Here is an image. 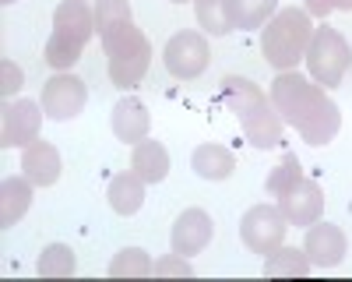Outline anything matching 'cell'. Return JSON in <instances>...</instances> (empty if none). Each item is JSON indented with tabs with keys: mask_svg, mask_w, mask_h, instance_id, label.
<instances>
[{
	"mask_svg": "<svg viewBox=\"0 0 352 282\" xmlns=\"http://www.w3.org/2000/svg\"><path fill=\"white\" fill-rule=\"evenodd\" d=\"M272 106L282 117V124L296 127L307 145H328L342 127V113L338 106L324 96L317 81L303 78L300 71H278V78L272 81Z\"/></svg>",
	"mask_w": 352,
	"mask_h": 282,
	"instance_id": "1",
	"label": "cell"
},
{
	"mask_svg": "<svg viewBox=\"0 0 352 282\" xmlns=\"http://www.w3.org/2000/svg\"><path fill=\"white\" fill-rule=\"evenodd\" d=\"M222 99L236 113V120L254 149H272L282 141V117L275 113L272 96H264L261 85H254L250 78L229 74L222 78Z\"/></svg>",
	"mask_w": 352,
	"mask_h": 282,
	"instance_id": "2",
	"label": "cell"
},
{
	"mask_svg": "<svg viewBox=\"0 0 352 282\" xmlns=\"http://www.w3.org/2000/svg\"><path fill=\"white\" fill-rule=\"evenodd\" d=\"M92 36H96V8H88L85 0H64L53 11V36L46 39L43 61L53 71H71L81 61Z\"/></svg>",
	"mask_w": 352,
	"mask_h": 282,
	"instance_id": "3",
	"label": "cell"
},
{
	"mask_svg": "<svg viewBox=\"0 0 352 282\" xmlns=\"http://www.w3.org/2000/svg\"><path fill=\"white\" fill-rule=\"evenodd\" d=\"M314 39V21L307 14V8H282L275 11V18L264 25L261 32V53L264 61L278 71H296V64L307 56V46Z\"/></svg>",
	"mask_w": 352,
	"mask_h": 282,
	"instance_id": "4",
	"label": "cell"
},
{
	"mask_svg": "<svg viewBox=\"0 0 352 282\" xmlns=\"http://www.w3.org/2000/svg\"><path fill=\"white\" fill-rule=\"evenodd\" d=\"M102 53H106L109 81L116 85V89H134L152 67V43L141 28H134V21L116 28V32H109L102 39Z\"/></svg>",
	"mask_w": 352,
	"mask_h": 282,
	"instance_id": "5",
	"label": "cell"
},
{
	"mask_svg": "<svg viewBox=\"0 0 352 282\" xmlns=\"http://www.w3.org/2000/svg\"><path fill=\"white\" fill-rule=\"evenodd\" d=\"M307 67H310V78L320 85V89H335L342 85L349 64H352V50L349 43L342 39L338 28H314V39L307 46Z\"/></svg>",
	"mask_w": 352,
	"mask_h": 282,
	"instance_id": "6",
	"label": "cell"
},
{
	"mask_svg": "<svg viewBox=\"0 0 352 282\" xmlns=\"http://www.w3.org/2000/svg\"><path fill=\"white\" fill-rule=\"evenodd\" d=\"M285 230H289L285 215H282L278 208H272V205H254V208L240 219V240H243L250 250L264 254V258H268L275 247H282Z\"/></svg>",
	"mask_w": 352,
	"mask_h": 282,
	"instance_id": "7",
	"label": "cell"
},
{
	"mask_svg": "<svg viewBox=\"0 0 352 282\" xmlns=\"http://www.w3.org/2000/svg\"><path fill=\"white\" fill-rule=\"evenodd\" d=\"M212 61V53H208V39H204L201 32H176L166 50H162V64L173 78H197L204 67H208Z\"/></svg>",
	"mask_w": 352,
	"mask_h": 282,
	"instance_id": "8",
	"label": "cell"
},
{
	"mask_svg": "<svg viewBox=\"0 0 352 282\" xmlns=\"http://www.w3.org/2000/svg\"><path fill=\"white\" fill-rule=\"evenodd\" d=\"M88 102L85 81L71 71H56L50 81H43V113L50 120H74Z\"/></svg>",
	"mask_w": 352,
	"mask_h": 282,
	"instance_id": "9",
	"label": "cell"
},
{
	"mask_svg": "<svg viewBox=\"0 0 352 282\" xmlns=\"http://www.w3.org/2000/svg\"><path fill=\"white\" fill-rule=\"evenodd\" d=\"M39 124H43V106L32 99H18V102H4L0 109V145L4 149H25L39 138Z\"/></svg>",
	"mask_w": 352,
	"mask_h": 282,
	"instance_id": "10",
	"label": "cell"
},
{
	"mask_svg": "<svg viewBox=\"0 0 352 282\" xmlns=\"http://www.w3.org/2000/svg\"><path fill=\"white\" fill-rule=\"evenodd\" d=\"M303 250H307L310 265H317V268H335V265H342V258H345L349 240H345V233L338 230L335 222H320V219H317V222L307 226Z\"/></svg>",
	"mask_w": 352,
	"mask_h": 282,
	"instance_id": "11",
	"label": "cell"
},
{
	"mask_svg": "<svg viewBox=\"0 0 352 282\" xmlns=\"http://www.w3.org/2000/svg\"><path fill=\"white\" fill-rule=\"evenodd\" d=\"M212 233H215L212 215L204 212V208H187V212L176 215L169 240H173V250H176V254L190 258V254H201L204 247L212 243Z\"/></svg>",
	"mask_w": 352,
	"mask_h": 282,
	"instance_id": "12",
	"label": "cell"
},
{
	"mask_svg": "<svg viewBox=\"0 0 352 282\" xmlns=\"http://www.w3.org/2000/svg\"><path fill=\"white\" fill-rule=\"evenodd\" d=\"M278 212L285 215L289 226H310L324 212V191L314 180H300L285 197H278Z\"/></svg>",
	"mask_w": 352,
	"mask_h": 282,
	"instance_id": "13",
	"label": "cell"
},
{
	"mask_svg": "<svg viewBox=\"0 0 352 282\" xmlns=\"http://www.w3.org/2000/svg\"><path fill=\"white\" fill-rule=\"evenodd\" d=\"M60 152H56L50 141H32V145H25L21 152V173L32 180L36 187H53L60 180Z\"/></svg>",
	"mask_w": 352,
	"mask_h": 282,
	"instance_id": "14",
	"label": "cell"
},
{
	"mask_svg": "<svg viewBox=\"0 0 352 282\" xmlns=\"http://www.w3.org/2000/svg\"><path fill=\"white\" fill-rule=\"evenodd\" d=\"M148 127H152V117L144 109L141 99L134 96H124L120 102L113 106V134L124 141V145H138V141L148 138Z\"/></svg>",
	"mask_w": 352,
	"mask_h": 282,
	"instance_id": "15",
	"label": "cell"
},
{
	"mask_svg": "<svg viewBox=\"0 0 352 282\" xmlns=\"http://www.w3.org/2000/svg\"><path fill=\"white\" fill-rule=\"evenodd\" d=\"M131 169L144 180V184H162L169 177V152L162 141H138L131 152Z\"/></svg>",
	"mask_w": 352,
	"mask_h": 282,
	"instance_id": "16",
	"label": "cell"
},
{
	"mask_svg": "<svg viewBox=\"0 0 352 282\" xmlns=\"http://www.w3.org/2000/svg\"><path fill=\"white\" fill-rule=\"evenodd\" d=\"M32 180L28 177H8L4 184H0V226L4 230H11V226L28 212V205H32Z\"/></svg>",
	"mask_w": 352,
	"mask_h": 282,
	"instance_id": "17",
	"label": "cell"
},
{
	"mask_svg": "<svg viewBox=\"0 0 352 282\" xmlns=\"http://www.w3.org/2000/svg\"><path fill=\"white\" fill-rule=\"evenodd\" d=\"M106 197H109V208L116 215H134L141 205H144V180L127 169V173H116L106 187Z\"/></svg>",
	"mask_w": 352,
	"mask_h": 282,
	"instance_id": "18",
	"label": "cell"
},
{
	"mask_svg": "<svg viewBox=\"0 0 352 282\" xmlns=\"http://www.w3.org/2000/svg\"><path fill=\"white\" fill-rule=\"evenodd\" d=\"M190 166H194V173L201 180H229L232 177V169H236V159H232L229 149L222 145H197L194 155H190Z\"/></svg>",
	"mask_w": 352,
	"mask_h": 282,
	"instance_id": "19",
	"label": "cell"
},
{
	"mask_svg": "<svg viewBox=\"0 0 352 282\" xmlns=\"http://www.w3.org/2000/svg\"><path fill=\"white\" fill-rule=\"evenodd\" d=\"M226 11H229L232 28L250 32V28H264L275 18L278 0H226Z\"/></svg>",
	"mask_w": 352,
	"mask_h": 282,
	"instance_id": "20",
	"label": "cell"
},
{
	"mask_svg": "<svg viewBox=\"0 0 352 282\" xmlns=\"http://www.w3.org/2000/svg\"><path fill=\"white\" fill-rule=\"evenodd\" d=\"M310 258L303 247H275L264 261V275L268 279H303L310 272Z\"/></svg>",
	"mask_w": 352,
	"mask_h": 282,
	"instance_id": "21",
	"label": "cell"
},
{
	"mask_svg": "<svg viewBox=\"0 0 352 282\" xmlns=\"http://www.w3.org/2000/svg\"><path fill=\"white\" fill-rule=\"evenodd\" d=\"M109 275H113V279H144V275H155V261L148 258V250L124 247V250L109 261Z\"/></svg>",
	"mask_w": 352,
	"mask_h": 282,
	"instance_id": "22",
	"label": "cell"
},
{
	"mask_svg": "<svg viewBox=\"0 0 352 282\" xmlns=\"http://www.w3.org/2000/svg\"><path fill=\"white\" fill-rule=\"evenodd\" d=\"M194 14H197V25L208 36H229L232 32L226 0H194Z\"/></svg>",
	"mask_w": 352,
	"mask_h": 282,
	"instance_id": "23",
	"label": "cell"
},
{
	"mask_svg": "<svg viewBox=\"0 0 352 282\" xmlns=\"http://www.w3.org/2000/svg\"><path fill=\"white\" fill-rule=\"evenodd\" d=\"M36 272L43 279H67V275H74V250L67 243H50L43 250Z\"/></svg>",
	"mask_w": 352,
	"mask_h": 282,
	"instance_id": "24",
	"label": "cell"
},
{
	"mask_svg": "<svg viewBox=\"0 0 352 282\" xmlns=\"http://www.w3.org/2000/svg\"><path fill=\"white\" fill-rule=\"evenodd\" d=\"M131 4L127 0H99L96 4V32L99 39H106L109 32H116V28L131 25Z\"/></svg>",
	"mask_w": 352,
	"mask_h": 282,
	"instance_id": "25",
	"label": "cell"
},
{
	"mask_svg": "<svg viewBox=\"0 0 352 282\" xmlns=\"http://www.w3.org/2000/svg\"><path fill=\"white\" fill-rule=\"evenodd\" d=\"M300 180H303V166H300V159H296V155H285V159L272 169V173H268V184H264V187H268L272 197H285Z\"/></svg>",
	"mask_w": 352,
	"mask_h": 282,
	"instance_id": "26",
	"label": "cell"
},
{
	"mask_svg": "<svg viewBox=\"0 0 352 282\" xmlns=\"http://www.w3.org/2000/svg\"><path fill=\"white\" fill-rule=\"evenodd\" d=\"M155 275H194V268H190V261L184 258V254H169V258H162V261H155Z\"/></svg>",
	"mask_w": 352,
	"mask_h": 282,
	"instance_id": "27",
	"label": "cell"
},
{
	"mask_svg": "<svg viewBox=\"0 0 352 282\" xmlns=\"http://www.w3.org/2000/svg\"><path fill=\"white\" fill-rule=\"evenodd\" d=\"M331 11H352V0H307L310 18H328Z\"/></svg>",
	"mask_w": 352,
	"mask_h": 282,
	"instance_id": "28",
	"label": "cell"
},
{
	"mask_svg": "<svg viewBox=\"0 0 352 282\" xmlns=\"http://www.w3.org/2000/svg\"><path fill=\"white\" fill-rule=\"evenodd\" d=\"M0 74H4V85H0V96L11 99V96L21 89V67H14L11 61H4V64H0Z\"/></svg>",
	"mask_w": 352,
	"mask_h": 282,
	"instance_id": "29",
	"label": "cell"
},
{
	"mask_svg": "<svg viewBox=\"0 0 352 282\" xmlns=\"http://www.w3.org/2000/svg\"><path fill=\"white\" fill-rule=\"evenodd\" d=\"M169 4H187V0H169Z\"/></svg>",
	"mask_w": 352,
	"mask_h": 282,
	"instance_id": "30",
	"label": "cell"
},
{
	"mask_svg": "<svg viewBox=\"0 0 352 282\" xmlns=\"http://www.w3.org/2000/svg\"><path fill=\"white\" fill-rule=\"evenodd\" d=\"M0 4H14V0H0Z\"/></svg>",
	"mask_w": 352,
	"mask_h": 282,
	"instance_id": "31",
	"label": "cell"
}]
</instances>
